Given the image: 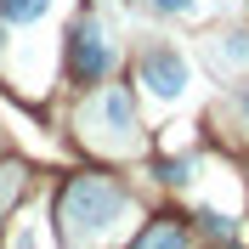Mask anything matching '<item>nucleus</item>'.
Here are the masks:
<instances>
[{
	"label": "nucleus",
	"mask_w": 249,
	"mask_h": 249,
	"mask_svg": "<svg viewBox=\"0 0 249 249\" xmlns=\"http://www.w3.org/2000/svg\"><path fill=\"white\" fill-rule=\"evenodd\" d=\"M124 215V193L102 176H79L68 193H62V232L74 238V244H96V238H108Z\"/></svg>",
	"instance_id": "obj_1"
},
{
	"label": "nucleus",
	"mask_w": 249,
	"mask_h": 249,
	"mask_svg": "<svg viewBox=\"0 0 249 249\" xmlns=\"http://www.w3.org/2000/svg\"><path fill=\"white\" fill-rule=\"evenodd\" d=\"M79 124L91 130L96 147H113V153H130V147H136V108H130V96H124L119 85L96 96Z\"/></svg>",
	"instance_id": "obj_2"
},
{
	"label": "nucleus",
	"mask_w": 249,
	"mask_h": 249,
	"mask_svg": "<svg viewBox=\"0 0 249 249\" xmlns=\"http://www.w3.org/2000/svg\"><path fill=\"white\" fill-rule=\"evenodd\" d=\"M108 68H113V40H108V29H102L96 17L74 23V29H68V74L85 79V85H96Z\"/></svg>",
	"instance_id": "obj_3"
},
{
	"label": "nucleus",
	"mask_w": 249,
	"mask_h": 249,
	"mask_svg": "<svg viewBox=\"0 0 249 249\" xmlns=\"http://www.w3.org/2000/svg\"><path fill=\"white\" fill-rule=\"evenodd\" d=\"M187 62L176 46H153V51H142V85H147V96H153L159 108H170V102H181L187 91Z\"/></svg>",
	"instance_id": "obj_4"
},
{
	"label": "nucleus",
	"mask_w": 249,
	"mask_h": 249,
	"mask_svg": "<svg viewBox=\"0 0 249 249\" xmlns=\"http://www.w3.org/2000/svg\"><path fill=\"white\" fill-rule=\"evenodd\" d=\"M215 68H227V74H238V68H249V34H221L215 40Z\"/></svg>",
	"instance_id": "obj_5"
},
{
	"label": "nucleus",
	"mask_w": 249,
	"mask_h": 249,
	"mask_svg": "<svg viewBox=\"0 0 249 249\" xmlns=\"http://www.w3.org/2000/svg\"><path fill=\"white\" fill-rule=\"evenodd\" d=\"M136 249H187V238H181V227H170V221H153V227L136 238Z\"/></svg>",
	"instance_id": "obj_6"
},
{
	"label": "nucleus",
	"mask_w": 249,
	"mask_h": 249,
	"mask_svg": "<svg viewBox=\"0 0 249 249\" xmlns=\"http://www.w3.org/2000/svg\"><path fill=\"white\" fill-rule=\"evenodd\" d=\"M51 0H0V12H6V23H17V29H29V23H40L46 17Z\"/></svg>",
	"instance_id": "obj_7"
},
{
	"label": "nucleus",
	"mask_w": 249,
	"mask_h": 249,
	"mask_svg": "<svg viewBox=\"0 0 249 249\" xmlns=\"http://www.w3.org/2000/svg\"><path fill=\"white\" fill-rule=\"evenodd\" d=\"M147 6H153V12H164V17H187L198 0H147Z\"/></svg>",
	"instance_id": "obj_8"
},
{
	"label": "nucleus",
	"mask_w": 249,
	"mask_h": 249,
	"mask_svg": "<svg viewBox=\"0 0 249 249\" xmlns=\"http://www.w3.org/2000/svg\"><path fill=\"white\" fill-rule=\"evenodd\" d=\"M244 113H249V96H244Z\"/></svg>",
	"instance_id": "obj_9"
}]
</instances>
